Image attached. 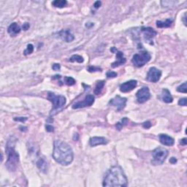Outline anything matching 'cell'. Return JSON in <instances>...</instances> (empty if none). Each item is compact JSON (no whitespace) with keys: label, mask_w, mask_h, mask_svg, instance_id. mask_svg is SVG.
I'll list each match as a JSON object with an SVG mask.
<instances>
[{"label":"cell","mask_w":187,"mask_h":187,"mask_svg":"<svg viewBox=\"0 0 187 187\" xmlns=\"http://www.w3.org/2000/svg\"><path fill=\"white\" fill-rule=\"evenodd\" d=\"M52 155L56 162L64 166L71 164L74 156L70 146L61 140L54 141Z\"/></svg>","instance_id":"cell-1"},{"label":"cell","mask_w":187,"mask_h":187,"mask_svg":"<svg viewBox=\"0 0 187 187\" xmlns=\"http://www.w3.org/2000/svg\"><path fill=\"white\" fill-rule=\"evenodd\" d=\"M103 186H127V178L120 166H113L108 171L104 178Z\"/></svg>","instance_id":"cell-2"},{"label":"cell","mask_w":187,"mask_h":187,"mask_svg":"<svg viewBox=\"0 0 187 187\" xmlns=\"http://www.w3.org/2000/svg\"><path fill=\"white\" fill-rule=\"evenodd\" d=\"M16 138L10 137L6 145V153L7 159L6 162V168L10 171H15L19 162V154L15 150Z\"/></svg>","instance_id":"cell-3"},{"label":"cell","mask_w":187,"mask_h":187,"mask_svg":"<svg viewBox=\"0 0 187 187\" xmlns=\"http://www.w3.org/2000/svg\"><path fill=\"white\" fill-rule=\"evenodd\" d=\"M48 100L53 104L52 110H51L50 116H53L59 112L61 111L66 104V98L62 95H56L53 92H48Z\"/></svg>","instance_id":"cell-4"},{"label":"cell","mask_w":187,"mask_h":187,"mask_svg":"<svg viewBox=\"0 0 187 187\" xmlns=\"http://www.w3.org/2000/svg\"><path fill=\"white\" fill-rule=\"evenodd\" d=\"M153 159L151 163L154 165H160L164 163L168 156V151L163 147H158L152 152Z\"/></svg>","instance_id":"cell-5"},{"label":"cell","mask_w":187,"mask_h":187,"mask_svg":"<svg viewBox=\"0 0 187 187\" xmlns=\"http://www.w3.org/2000/svg\"><path fill=\"white\" fill-rule=\"evenodd\" d=\"M151 54L148 51H141L139 53H136L133 56L132 62L135 67H141L151 60Z\"/></svg>","instance_id":"cell-6"},{"label":"cell","mask_w":187,"mask_h":187,"mask_svg":"<svg viewBox=\"0 0 187 187\" xmlns=\"http://www.w3.org/2000/svg\"><path fill=\"white\" fill-rule=\"evenodd\" d=\"M126 102H127L126 98H125V97H122L119 95H117L114 98L111 99V100H110L108 105L115 107L116 108L117 111H121V110H123L125 107H126Z\"/></svg>","instance_id":"cell-7"},{"label":"cell","mask_w":187,"mask_h":187,"mask_svg":"<svg viewBox=\"0 0 187 187\" xmlns=\"http://www.w3.org/2000/svg\"><path fill=\"white\" fill-rule=\"evenodd\" d=\"M143 37L146 42L153 45V38L156 35V31L151 27H142L140 29Z\"/></svg>","instance_id":"cell-8"},{"label":"cell","mask_w":187,"mask_h":187,"mask_svg":"<svg viewBox=\"0 0 187 187\" xmlns=\"http://www.w3.org/2000/svg\"><path fill=\"white\" fill-rule=\"evenodd\" d=\"M162 76V71L156 67H151L147 73L146 80L149 82L156 83L160 80Z\"/></svg>","instance_id":"cell-9"},{"label":"cell","mask_w":187,"mask_h":187,"mask_svg":"<svg viewBox=\"0 0 187 187\" xmlns=\"http://www.w3.org/2000/svg\"><path fill=\"white\" fill-rule=\"evenodd\" d=\"M136 97L138 102L139 103H144L146 101H148L151 97V94H150V90L148 87L144 86L140 90H138L136 94Z\"/></svg>","instance_id":"cell-10"},{"label":"cell","mask_w":187,"mask_h":187,"mask_svg":"<svg viewBox=\"0 0 187 187\" xmlns=\"http://www.w3.org/2000/svg\"><path fill=\"white\" fill-rule=\"evenodd\" d=\"M94 102V97L92 94H88L85 96V99L83 101H79V102H76L74 105H72V108L73 109H78L82 108H85V107H89L92 105Z\"/></svg>","instance_id":"cell-11"},{"label":"cell","mask_w":187,"mask_h":187,"mask_svg":"<svg viewBox=\"0 0 187 187\" xmlns=\"http://www.w3.org/2000/svg\"><path fill=\"white\" fill-rule=\"evenodd\" d=\"M137 84H138V81H135V80H131V81H126V83H122V85H120V91L123 92V93L130 92L136 87Z\"/></svg>","instance_id":"cell-12"},{"label":"cell","mask_w":187,"mask_h":187,"mask_svg":"<svg viewBox=\"0 0 187 187\" xmlns=\"http://www.w3.org/2000/svg\"><path fill=\"white\" fill-rule=\"evenodd\" d=\"M59 37L67 43H70L73 41L75 39L74 35H72V32L69 29H62L59 32Z\"/></svg>","instance_id":"cell-13"},{"label":"cell","mask_w":187,"mask_h":187,"mask_svg":"<svg viewBox=\"0 0 187 187\" xmlns=\"http://www.w3.org/2000/svg\"><path fill=\"white\" fill-rule=\"evenodd\" d=\"M108 143V140L103 137H94L89 140V144L91 146H100V145H106Z\"/></svg>","instance_id":"cell-14"},{"label":"cell","mask_w":187,"mask_h":187,"mask_svg":"<svg viewBox=\"0 0 187 187\" xmlns=\"http://www.w3.org/2000/svg\"><path fill=\"white\" fill-rule=\"evenodd\" d=\"M159 141L162 144L164 145V146H172L174 145V139L172 138H171L169 135H166V134H161L159 135Z\"/></svg>","instance_id":"cell-15"},{"label":"cell","mask_w":187,"mask_h":187,"mask_svg":"<svg viewBox=\"0 0 187 187\" xmlns=\"http://www.w3.org/2000/svg\"><path fill=\"white\" fill-rule=\"evenodd\" d=\"M116 53V61L111 64V67L113 68L117 67L122 65V64H124L126 61V59L124 57V53L122 51H117Z\"/></svg>","instance_id":"cell-16"},{"label":"cell","mask_w":187,"mask_h":187,"mask_svg":"<svg viewBox=\"0 0 187 187\" xmlns=\"http://www.w3.org/2000/svg\"><path fill=\"white\" fill-rule=\"evenodd\" d=\"M159 98L161 99L163 102H165V103H171L173 101V98H172V95H171L170 92L167 89H162L161 95L159 96Z\"/></svg>","instance_id":"cell-17"},{"label":"cell","mask_w":187,"mask_h":187,"mask_svg":"<svg viewBox=\"0 0 187 187\" xmlns=\"http://www.w3.org/2000/svg\"><path fill=\"white\" fill-rule=\"evenodd\" d=\"M36 164H37V167L39 168V170L40 171H42V172H44V173H46V172H48V163H47V162H46L43 158L39 157V159L37 160Z\"/></svg>","instance_id":"cell-18"},{"label":"cell","mask_w":187,"mask_h":187,"mask_svg":"<svg viewBox=\"0 0 187 187\" xmlns=\"http://www.w3.org/2000/svg\"><path fill=\"white\" fill-rule=\"evenodd\" d=\"M7 31L11 36H16L21 31V27L18 26L17 23H13L9 26L8 29H7Z\"/></svg>","instance_id":"cell-19"},{"label":"cell","mask_w":187,"mask_h":187,"mask_svg":"<svg viewBox=\"0 0 187 187\" xmlns=\"http://www.w3.org/2000/svg\"><path fill=\"white\" fill-rule=\"evenodd\" d=\"M172 23V20L171 19H166L165 21H156V26L158 28H168L171 26Z\"/></svg>","instance_id":"cell-20"},{"label":"cell","mask_w":187,"mask_h":187,"mask_svg":"<svg viewBox=\"0 0 187 187\" xmlns=\"http://www.w3.org/2000/svg\"><path fill=\"white\" fill-rule=\"evenodd\" d=\"M104 86H105V81H97V84H96L95 89H94V94H95L96 95H99V94L102 92V90L103 89Z\"/></svg>","instance_id":"cell-21"},{"label":"cell","mask_w":187,"mask_h":187,"mask_svg":"<svg viewBox=\"0 0 187 187\" xmlns=\"http://www.w3.org/2000/svg\"><path fill=\"white\" fill-rule=\"evenodd\" d=\"M67 5V2L66 0H56L52 2L53 6L56 7H59V8H62L66 7V5Z\"/></svg>","instance_id":"cell-22"},{"label":"cell","mask_w":187,"mask_h":187,"mask_svg":"<svg viewBox=\"0 0 187 187\" xmlns=\"http://www.w3.org/2000/svg\"><path fill=\"white\" fill-rule=\"evenodd\" d=\"M69 61L71 62H76L77 63H83L84 61L83 58L81 56H79V55H73V56H71V58L69 59Z\"/></svg>","instance_id":"cell-23"},{"label":"cell","mask_w":187,"mask_h":187,"mask_svg":"<svg viewBox=\"0 0 187 187\" xmlns=\"http://www.w3.org/2000/svg\"><path fill=\"white\" fill-rule=\"evenodd\" d=\"M128 118H124L122 120V122H118V123L116 124V127L117 129H118V130H121L122 129V127L123 126H124L126 124L128 123Z\"/></svg>","instance_id":"cell-24"},{"label":"cell","mask_w":187,"mask_h":187,"mask_svg":"<svg viewBox=\"0 0 187 187\" xmlns=\"http://www.w3.org/2000/svg\"><path fill=\"white\" fill-rule=\"evenodd\" d=\"M64 81L67 85H72L75 83V80L72 77H64Z\"/></svg>","instance_id":"cell-25"},{"label":"cell","mask_w":187,"mask_h":187,"mask_svg":"<svg viewBox=\"0 0 187 187\" xmlns=\"http://www.w3.org/2000/svg\"><path fill=\"white\" fill-rule=\"evenodd\" d=\"M178 3V2H176V1H162L161 5L162 7H168V6H175L176 4Z\"/></svg>","instance_id":"cell-26"},{"label":"cell","mask_w":187,"mask_h":187,"mask_svg":"<svg viewBox=\"0 0 187 187\" xmlns=\"http://www.w3.org/2000/svg\"><path fill=\"white\" fill-rule=\"evenodd\" d=\"M177 91L178 92H181V93H186L187 92V83L186 82H184V83L181 84V85H179L177 88Z\"/></svg>","instance_id":"cell-27"},{"label":"cell","mask_w":187,"mask_h":187,"mask_svg":"<svg viewBox=\"0 0 187 187\" xmlns=\"http://www.w3.org/2000/svg\"><path fill=\"white\" fill-rule=\"evenodd\" d=\"M33 51H34V46H33V45L29 44L27 45V47H26V49L23 51V54L26 55H26L31 54Z\"/></svg>","instance_id":"cell-28"},{"label":"cell","mask_w":187,"mask_h":187,"mask_svg":"<svg viewBox=\"0 0 187 187\" xmlns=\"http://www.w3.org/2000/svg\"><path fill=\"white\" fill-rule=\"evenodd\" d=\"M106 75H107V77H108V78H110V77L113 78V77H117V76H118V74H117L116 72H113V71H108V72H107Z\"/></svg>","instance_id":"cell-29"},{"label":"cell","mask_w":187,"mask_h":187,"mask_svg":"<svg viewBox=\"0 0 187 187\" xmlns=\"http://www.w3.org/2000/svg\"><path fill=\"white\" fill-rule=\"evenodd\" d=\"M88 71L90 72H97V71H102V70H101V68L91 66V67H89L88 68Z\"/></svg>","instance_id":"cell-30"},{"label":"cell","mask_w":187,"mask_h":187,"mask_svg":"<svg viewBox=\"0 0 187 187\" xmlns=\"http://www.w3.org/2000/svg\"><path fill=\"white\" fill-rule=\"evenodd\" d=\"M187 103L186 98H182L178 101V105L181 106H186Z\"/></svg>","instance_id":"cell-31"},{"label":"cell","mask_w":187,"mask_h":187,"mask_svg":"<svg viewBox=\"0 0 187 187\" xmlns=\"http://www.w3.org/2000/svg\"><path fill=\"white\" fill-rule=\"evenodd\" d=\"M14 120L16 121V122H26V120H27V118H26V117H18V118H14Z\"/></svg>","instance_id":"cell-32"},{"label":"cell","mask_w":187,"mask_h":187,"mask_svg":"<svg viewBox=\"0 0 187 187\" xmlns=\"http://www.w3.org/2000/svg\"><path fill=\"white\" fill-rule=\"evenodd\" d=\"M46 131L49 132H52L54 131V127L51 125H46L45 126Z\"/></svg>","instance_id":"cell-33"},{"label":"cell","mask_w":187,"mask_h":187,"mask_svg":"<svg viewBox=\"0 0 187 187\" xmlns=\"http://www.w3.org/2000/svg\"><path fill=\"white\" fill-rule=\"evenodd\" d=\"M143 126L145 129H149L151 126V123L150 122H146L143 124Z\"/></svg>","instance_id":"cell-34"},{"label":"cell","mask_w":187,"mask_h":187,"mask_svg":"<svg viewBox=\"0 0 187 187\" xmlns=\"http://www.w3.org/2000/svg\"><path fill=\"white\" fill-rule=\"evenodd\" d=\"M52 68L53 70H59V69H60V68H61V66H60L59 64H53Z\"/></svg>","instance_id":"cell-35"},{"label":"cell","mask_w":187,"mask_h":187,"mask_svg":"<svg viewBox=\"0 0 187 187\" xmlns=\"http://www.w3.org/2000/svg\"><path fill=\"white\" fill-rule=\"evenodd\" d=\"M29 26H30L29 23H23V26H22V28H23V30L26 31V30H28L29 29Z\"/></svg>","instance_id":"cell-36"},{"label":"cell","mask_w":187,"mask_h":187,"mask_svg":"<svg viewBox=\"0 0 187 187\" xmlns=\"http://www.w3.org/2000/svg\"><path fill=\"white\" fill-rule=\"evenodd\" d=\"M101 5H102V2H100V1H97V2L94 3V7L95 8H99L100 6H101Z\"/></svg>","instance_id":"cell-37"},{"label":"cell","mask_w":187,"mask_h":187,"mask_svg":"<svg viewBox=\"0 0 187 187\" xmlns=\"http://www.w3.org/2000/svg\"><path fill=\"white\" fill-rule=\"evenodd\" d=\"M170 162L172 164H176L177 162V159H176L175 157H171L170 159Z\"/></svg>","instance_id":"cell-38"},{"label":"cell","mask_w":187,"mask_h":187,"mask_svg":"<svg viewBox=\"0 0 187 187\" xmlns=\"http://www.w3.org/2000/svg\"><path fill=\"white\" fill-rule=\"evenodd\" d=\"M180 143H181L182 146H186V143H187L186 138H184V139L181 140V141H180Z\"/></svg>","instance_id":"cell-39"},{"label":"cell","mask_w":187,"mask_h":187,"mask_svg":"<svg viewBox=\"0 0 187 187\" xmlns=\"http://www.w3.org/2000/svg\"><path fill=\"white\" fill-rule=\"evenodd\" d=\"M186 13H185L184 14V18H183V21H184V23L185 26H186Z\"/></svg>","instance_id":"cell-40"},{"label":"cell","mask_w":187,"mask_h":187,"mask_svg":"<svg viewBox=\"0 0 187 187\" xmlns=\"http://www.w3.org/2000/svg\"><path fill=\"white\" fill-rule=\"evenodd\" d=\"M117 51H118V50H117L116 48H115V47H113V48L110 49V51H111V52H113V53H116Z\"/></svg>","instance_id":"cell-41"},{"label":"cell","mask_w":187,"mask_h":187,"mask_svg":"<svg viewBox=\"0 0 187 187\" xmlns=\"http://www.w3.org/2000/svg\"><path fill=\"white\" fill-rule=\"evenodd\" d=\"M20 130H21V131H26V130H27V128L25 127V126H20Z\"/></svg>","instance_id":"cell-42"}]
</instances>
